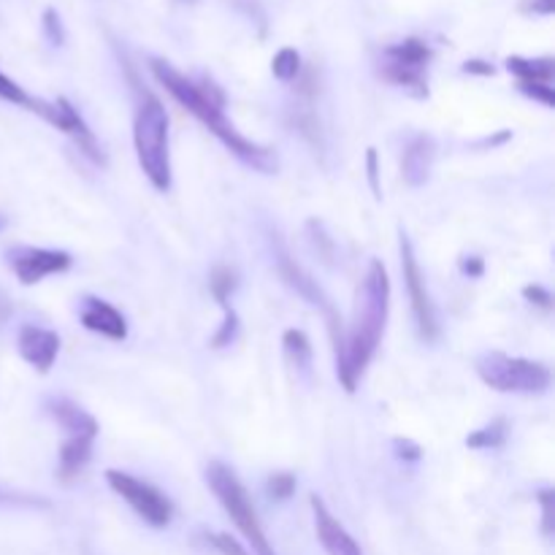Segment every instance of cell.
Masks as SVG:
<instances>
[{
  "instance_id": "cell-1",
  "label": "cell",
  "mask_w": 555,
  "mask_h": 555,
  "mask_svg": "<svg viewBox=\"0 0 555 555\" xmlns=\"http://www.w3.org/2000/svg\"><path fill=\"white\" fill-rule=\"evenodd\" d=\"M152 74L155 79L166 87L173 95V101L182 103L206 130L217 135L228 150L236 157H242L244 163L255 166L258 171H276V155L269 146H258L249 139H244L236 128H233L231 119L225 117V95H222L220 87L215 81H193L182 74V70L173 68L166 60H152Z\"/></svg>"
},
{
  "instance_id": "cell-2",
  "label": "cell",
  "mask_w": 555,
  "mask_h": 555,
  "mask_svg": "<svg viewBox=\"0 0 555 555\" xmlns=\"http://www.w3.org/2000/svg\"><path fill=\"white\" fill-rule=\"evenodd\" d=\"M390 309V280L383 260L369 263L366 276L361 280L356 293V314H352L350 334L341 339L336 350V374H339L345 390H356L358 379L366 372L369 361L383 341L385 323Z\"/></svg>"
},
{
  "instance_id": "cell-3",
  "label": "cell",
  "mask_w": 555,
  "mask_h": 555,
  "mask_svg": "<svg viewBox=\"0 0 555 555\" xmlns=\"http://www.w3.org/2000/svg\"><path fill=\"white\" fill-rule=\"evenodd\" d=\"M133 144L139 166L150 184L160 193L171 188V157H168V114L160 98L144 92L135 108Z\"/></svg>"
},
{
  "instance_id": "cell-4",
  "label": "cell",
  "mask_w": 555,
  "mask_h": 555,
  "mask_svg": "<svg viewBox=\"0 0 555 555\" xmlns=\"http://www.w3.org/2000/svg\"><path fill=\"white\" fill-rule=\"evenodd\" d=\"M206 482H209L211 493H215L217 502L222 504V509L231 515L236 529L244 534V540L249 542L253 553L276 555L274 547H271L269 537H266L263 526H260L253 502H249L247 488L238 482V477L233 475V469H228L225 464H209V469H206Z\"/></svg>"
},
{
  "instance_id": "cell-5",
  "label": "cell",
  "mask_w": 555,
  "mask_h": 555,
  "mask_svg": "<svg viewBox=\"0 0 555 555\" xmlns=\"http://www.w3.org/2000/svg\"><path fill=\"white\" fill-rule=\"evenodd\" d=\"M482 383L502 393H542L551 388V369L529 358H509L504 352H486L475 361Z\"/></svg>"
},
{
  "instance_id": "cell-6",
  "label": "cell",
  "mask_w": 555,
  "mask_h": 555,
  "mask_svg": "<svg viewBox=\"0 0 555 555\" xmlns=\"http://www.w3.org/2000/svg\"><path fill=\"white\" fill-rule=\"evenodd\" d=\"M431 47L426 41H421V38H406V41L385 49L383 76L388 81H393L396 87L410 90L415 98H426V68L431 63Z\"/></svg>"
},
{
  "instance_id": "cell-7",
  "label": "cell",
  "mask_w": 555,
  "mask_h": 555,
  "mask_svg": "<svg viewBox=\"0 0 555 555\" xmlns=\"http://www.w3.org/2000/svg\"><path fill=\"white\" fill-rule=\"evenodd\" d=\"M106 482L112 486V491L117 493V496H122L125 502L133 507V513L139 515L144 524L155 526V529H163V526L171 524V515H173L171 502H168L157 488H152L150 482L117 469L106 472Z\"/></svg>"
},
{
  "instance_id": "cell-8",
  "label": "cell",
  "mask_w": 555,
  "mask_h": 555,
  "mask_svg": "<svg viewBox=\"0 0 555 555\" xmlns=\"http://www.w3.org/2000/svg\"><path fill=\"white\" fill-rule=\"evenodd\" d=\"M401 269H404V285L406 293H410V301H412V312H415L417 320V328H421L423 339H437V312H434V304L431 296L426 291V280L421 274V266H417L415 253H412V244L410 238L401 233Z\"/></svg>"
},
{
  "instance_id": "cell-9",
  "label": "cell",
  "mask_w": 555,
  "mask_h": 555,
  "mask_svg": "<svg viewBox=\"0 0 555 555\" xmlns=\"http://www.w3.org/2000/svg\"><path fill=\"white\" fill-rule=\"evenodd\" d=\"M9 263L14 269L16 280L22 285H36L43 276L60 274V271L70 269V255L63 253V249H11Z\"/></svg>"
},
{
  "instance_id": "cell-10",
  "label": "cell",
  "mask_w": 555,
  "mask_h": 555,
  "mask_svg": "<svg viewBox=\"0 0 555 555\" xmlns=\"http://www.w3.org/2000/svg\"><path fill=\"white\" fill-rule=\"evenodd\" d=\"M16 347H20V356L36 372L47 374L54 366V361H57L60 336L54 331L41 328V325H22L20 336H16Z\"/></svg>"
},
{
  "instance_id": "cell-11",
  "label": "cell",
  "mask_w": 555,
  "mask_h": 555,
  "mask_svg": "<svg viewBox=\"0 0 555 555\" xmlns=\"http://www.w3.org/2000/svg\"><path fill=\"white\" fill-rule=\"evenodd\" d=\"M314 515V529H318L320 545L325 547L328 555H363L361 545L350 537V531L339 524V520L331 515V509L325 507V502L320 496L309 499Z\"/></svg>"
},
{
  "instance_id": "cell-12",
  "label": "cell",
  "mask_w": 555,
  "mask_h": 555,
  "mask_svg": "<svg viewBox=\"0 0 555 555\" xmlns=\"http://www.w3.org/2000/svg\"><path fill=\"white\" fill-rule=\"evenodd\" d=\"M81 323H85L87 331H95V334L114 341H122L125 336H128V323H125L122 314H119L112 304L101 301V298H85Z\"/></svg>"
},
{
  "instance_id": "cell-13",
  "label": "cell",
  "mask_w": 555,
  "mask_h": 555,
  "mask_svg": "<svg viewBox=\"0 0 555 555\" xmlns=\"http://www.w3.org/2000/svg\"><path fill=\"white\" fill-rule=\"evenodd\" d=\"M434 166V141L428 135H415V139L406 144L404 157H401V173H404V182L412 188H421L428 179Z\"/></svg>"
},
{
  "instance_id": "cell-14",
  "label": "cell",
  "mask_w": 555,
  "mask_h": 555,
  "mask_svg": "<svg viewBox=\"0 0 555 555\" xmlns=\"http://www.w3.org/2000/svg\"><path fill=\"white\" fill-rule=\"evenodd\" d=\"M98 434H65V442L60 448V477L65 482L74 480L87 466L92 455V442Z\"/></svg>"
},
{
  "instance_id": "cell-15",
  "label": "cell",
  "mask_w": 555,
  "mask_h": 555,
  "mask_svg": "<svg viewBox=\"0 0 555 555\" xmlns=\"http://www.w3.org/2000/svg\"><path fill=\"white\" fill-rule=\"evenodd\" d=\"M507 70H509V74L518 76L520 81H545V85H551L555 65H553L551 57H542V60L509 57L507 60Z\"/></svg>"
},
{
  "instance_id": "cell-16",
  "label": "cell",
  "mask_w": 555,
  "mask_h": 555,
  "mask_svg": "<svg viewBox=\"0 0 555 555\" xmlns=\"http://www.w3.org/2000/svg\"><path fill=\"white\" fill-rule=\"evenodd\" d=\"M504 439H507V421H502V417H499V421H493L491 426H486V428H480V431L472 434V437L466 439V444L475 450H488V448H499Z\"/></svg>"
},
{
  "instance_id": "cell-17",
  "label": "cell",
  "mask_w": 555,
  "mask_h": 555,
  "mask_svg": "<svg viewBox=\"0 0 555 555\" xmlns=\"http://www.w3.org/2000/svg\"><path fill=\"white\" fill-rule=\"evenodd\" d=\"M271 70H274L276 79L293 81L298 76V70H301V54L291 47L280 49V52L274 54V60H271Z\"/></svg>"
},
{
  "instance_id": "cell-18",
  "label": "cell",
  "mask_w": 555,
  "mask_h": 555,
  "mask_svg": "<svg viewBox=\"0 0 555 555\" xmlns=\"http://www.w3.org/2000/svg\"><path fill=\"white\" fill-rule=\"evenodd\" d=\"M285 350L296 366H309V361H312V345H309L304 331H285Z\"/></svg>"
},
{
  "instance_id": "cell-19",
  "label": "cell",
  "mask_w": 555,
  "mask_h": 555,
  "mask_svg": "<svg viewBox=\"0 0 555 555\" xmlns=\"http://www.w3.org/2000/svg\"><path fill=\"white\" fill-rule=\"evenodd\" d=\"M0 98L9 103H14V106H22V108H30V112H36L38 108V98H30L25 90H22L20 85H16L14 79H9V76L0 70Z\"/></svg>"
},
{
  "instance_id": "cell-20",
  "label": "cell",
  "mask_w": 555,
  "mask_h": 555,
  "mask_svg": "<svg viewBox=\"0 0 555 555\" xmlns=\"http://www.w3.org/2000/svg\"><path fill=\"white\" fill-rule=\"evenodd\" d=\"M211 285V293H215L217 301L222 304V309L228 307V296H231V291L236 287V280H233V271L231 269H217L215 274H211L209 280Z\"/></svg>"
},
{
  "instance_id": "cell-21",
  "label": "cell",
  "mask_w": 555,
  "mask_h": 555,
  "mask_svg": "<svg viewBox=\"0 0 555 555\" xmlns=\"http://www.w3.org/2000/svg\"><path fill=\"white\" fill-rule=\"evenodd\" d=\"M520 92H526L529 98H534V101H542L545 106H553L555 103V92L551 85H545V81H520Z\"/></svg>"
},
{
  "instance_id": "cell-22",
  "label": "cell",
  "mask_w": 555,
  "mask_h": 555,
  "mask_svg": "<svg viewBox=\"0 0 555 555\" xmlns=\"http://www.w3.org/2000/svg\"><path fill=\"white\" fill-rule=\"evenodd\" d=\"M293 491H296V477L285 475V472H280V475H271V480H269L271 496L287 499V496H293Z\"/></svg>"
},
{
  "instance_id": "cell-23",
  "label": "cell",
  "mask_w": 555,
  "mask_h": 555,
  "mask_svg": "<svg viewBox=\"0 0 555 555\" xmlns=\"http://www.w3.org/2000/svg\"><path fill=\"white\" fill-rule=\"evenodd\" d=\"M43 30H47V38L60 47L65 41V33H63V22H60V14L54 9L43 11Z\"/></svg>"
},
{
  "instance_id": "cell-24",
  "label": "cell",
  "mask_w": 555,
  "mask_h": 555,
  "mask_svg": "<svg viewBox=\"0 0 555 555\" xmlns=\"http://www.w3.org/2000/svg\"><path fill=\"white\" fill-rule=\"evenodd\" d=\"M236 331H238V320H236V314H233V309H228V307H225V323H222L220 334L215 336V341H211V345H215V347H225V345H231L233 336H236Z\"/></svg>"
},
{
  "instance_id": "cell-25",
  "label": "cell",
  "mask_w": 555,
  "mask_h": 555,
  "mask_svg": "<svg viewBox=\"0 0 555 555\" xmlns=\"http://www.w3.org/2000/svg\"><path fill=\"white\" fill-rule=\"evenodd\" d=\"M209 542H211V545H215L217 551H220L222 555H249L247 551H244L242 545H238L236 540H233V537H228V534H211Z\"/></svg>"
},
{
  "instance_id": "cell-26",
  "label": "cell",
  "mask_w": 555,
  "mask_h": 555,
  "mask_svg": "<svg viewBox=\"0 0 555 555\" xmlns=\"http://www.w3.org/2000/svg\"><path fill=\"white\" fill-rule=\"evenodd\" d=\"M524 296L529 298L531 304H537V307H545V309L553 307V296L545 291V287H540V285L524 287Z\"/></svg>"
},
{
  "instance_id": "cell-27",
  "label": "cell",
  "mask_w": 555,
  "mask_h": 555,
  "mask_svg": "<svg viewBox=\"0 0 555 555\" xmlns=\"http://www.w3.org/2000/svg\"><path fill=\"white\" fill-rule=\"evenodd\" d=\"M464 70H466V74H477V76H493V74H496V68H493L491 63H486V60H466Z\"/></svg>"
},
{
  "instance_id": "cell-28",
  "label": "cell",
  "mask_w": 555,
  "mask_h": 555,
  "mask_svg": "<svg viewBox=\"0 0 555 555\" xmlns=\"http://www.w3.org/2000/svg\"><path fill=\"white\" fill-rule=\"evenodd\" d=\"M366 163H369V182H372L374 195L379 198V173H377V152L369 150L366 152Z\"/></svg>"
},
{
  "instance_id": "cell-29",
  "label": "cell",
  "mask_w": 555,
  "mask_h": 555,
  "mask_svg": "<svg viewBox=\"0 0 555 555\" xmlns=\"http://www.w3.org/2000/svg\"><path fill=\"white\" fill-rule=\"evenodd\" d=\"M540 502H542V513H545V534H551L553 531V491H542Z\"/></svg>"
},
{
  "instance_id": "cell-30",
  "label": "cell",
  "mask_w": 555,
  "mask_h": 555,
  "mask_svg": "<svg viewBox=\"0 0 555 555\" xmlns=\"http://www.w3.org/2000/svg\"><path fill=\"white\" fill-rule=\"evenodd\" d=\"M396 448H399V459H406V461L421 459V448L412 444L410 439H396Z\"/></svg>"
},
{
  "instance_id": "cell-31",
  "label": "cell",
  "mask_w": 555,
  "mask_h": 555,
  "mask_svg": "<svg viewBox=\"0 0 555 555\" xmlns=\"http://www.w3.org/2000/svg\"><path fill=\"white\" fill-rule=\"evenodd\" d=\"M529 11H534V14H545L551 16L555 11V0H529Z\"/></svg>"
},
{
  "instance_id": "cell-32",
  "label": "cell",
  "mask_w": 555,
  "mask_h": 555,
  "mask_svg": "<svg viewBox=\"0 0 555 555\" xmlns=\"http://www.w3.org/2000/svg\"><path fill=\"white\" fill-rule=\"evenodd\" d=\"M461 269H464V274L469 276H480L482 274V260L480 258H469L461 263Z\"/></svg>"
},
{
  "instance_id": "cell-33",
  "label": "cell",
  "mask_w": 555,
  "mask_h": 555,
  "mask_svg": "<svg viewBox=\"0 0 555 555\" xmlns=\"http://www.w3.org/2000/svg\"><path fill=\"white\" fill-rule=\"evenodd\" d=\"M5 318H9V304H5V298L0 296V323H3Z\"/></svg>"
},
{
  "instance_id": "cell-34",
  "label": "cell",
  "mask_w": 555,
  "mask_h": 555,
  "mask_svg": "<svg viewBox=\"0 0 555 555\" xmlns=\"http://www.w3.org/2000/svg\"><path fill=\"white\" fill-rule=\"evenodd\" d=\"M5 225H9V220H5V215H0V231H3Z\"/></svg>"
}]
</instances>
